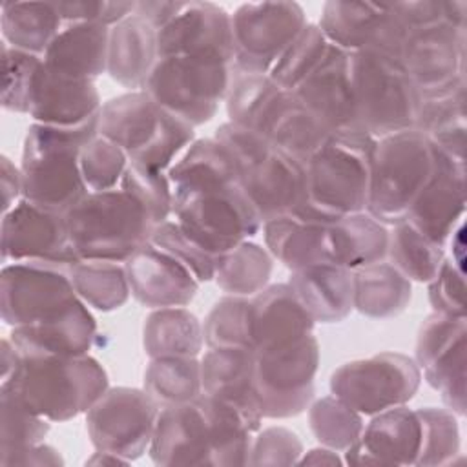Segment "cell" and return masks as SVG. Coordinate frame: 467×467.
Returning <instances> with one entry per match:
<instances>
[{"mask_svg":"<svg viewBox=\"0 0 467 467\" xmlns=\"http://www.w3.org/2000/svg\"><path fill=\"white\" fill-rule=\"evenodd\" d=\"M171 219L212 257L255 237L263 221L239 184L195 193L175 202Z\"/></svg>","mask_w":467,"mask_h":467,"instance_id":"13","label":"cell"},{"mask_svg":"<svg viewBox=\"0 0 467 467\" xmlns=\"http://www.w3.org/2000/svg\"><path fill=\"white\" fill-rule=\"evenodd\" d=\"M97 337V319L84 301L35 325L11 328L9 339L22 356H84Z\"/></svg>","mask_w":467,"mask_h":467,"instance_id":"29","label":"cell"},{"mask_svg":"<svg viewBox=\"0 0 467 467\" xmlns=\"http://www.w3.org/2000/svg\"><path fill=\"white\" fill-rule=\"evenodd\" d=\"M421 449V420L418 409L400 405L370 416L359 440L347 449L348 465H416Z\"/></svg>","mask_w":467,"mask_h":467,"instance_id":"24","label":"cell"},{"mask_svg":"<svg viewBox=\"0 0 467 467\" xmlns=\"http://www.w3.org/2000/svg\"><path fill=\"white\" fill-rule=\"evenodd\" d=\"M239 186L263 223L292 215L305 197V166L285 151L272 148L241 173Z\"/></svg>","mask_w":467,"mask_h":467,"instance_id":"25","label":"cell"},{"mask_svg":"<svg viewBox=\"0 0 467 467\" xmlns=\"http://www.w3.org/2000/svg\"><path fill=\"white\" fill-rule=\"evenodd\" d=\"M376 139L361 133H336L305 162V197L299 219L332 224L367 212L372 151Z\"/></svg>","mask_w":467,"mask_h":467,"instance_id":"2","label":"cell"},{"mask_svg":"<svg viewBox=\"0 0 467 467\" xmlns=\"http://www.w3.org/2000/svg\"><path fill=\"white\" fill-rule=\"evenodd\" d=\"M427 285L432 312L465 317V270L451 261L447 254L438 274Z\"/></svg>","mask_w":467,"mask_h":467,"instance_id":"56","label":"cell"},{"mask_svg":"<svg viewBox=\"0 0 467 467\" xmlns=\"http://www.w3.org/2000/svg\"><path fill=\"white\" fill-rule=\"evenodd\" d=\"M394 11L401 22L410 29L429 27L445 22V2L443 0H412V2H394Z\"/></svg>","mask_w":467,"mask_h":467,"instance_id":"58","label":"cell"},{"mask_svg":"<svg viewBox=\"0 0 467 467\" xmlns=\"http://www.w3.org/2000/svg\"><path fill=\"white\" fill-rule=\"evenodd\" d=\"M73 265L57 261L7 263L0 272V316L16 328L53 319L77 301L71 281Z\"/></svg>","mask_w":467,"mask_h":467,"instance_id":"11","label":"cell"},{"mask_svg":"<svg viewBox=\"0 0 467 467\" xmlns=\"http://www.w3.org/2000/svg\"><path fill=\"white\" fill-rule=\"evenodd\" d=\"M254 365L255 352L250 348H208L201 358L202 392L265 420L255 394Z\"/></svg>","mask_w":467,"mask_h":467,"instance_id":"34","label":"cell"},{"mask_svg":"<svg viewBox=\"0 0 467 467\" xmlns=\"http://www.w3.org/2000/svg\"><path fill=\"white\" fill-rule=\"evenodd\" d=\"M99 117L77 128L36 122L27 128L20 159L22 199L66 215L89 193L80 173V151L99 135Z\"/></svg>","mask_w":467,"mask_h":467,"instance_id":"4","label":"cell"},{"mask_svg":"<svg viewBox=\"0 0 467 467\" xmlns=\"http://www.w3.org/2000/svg\"><path fill=\"white\" fill-rule=\"evenodd\" d=\"M421 370L414 358L379 352L343 363L330 374V394L361 416H376L407 405L418 392Z\"/></svg>","mask_w":467,"mask_h":467,"instance_id":"10","label":"cell"},{"mask_svg":"<svg viewBox=\"0 0 467 467\" xmlns=\"http://www.w3.org/2000/svg\"><path fill=\"white\" fill-rule=\"evenodd\" d=\"M126 463H130V462L124 460L122 456H117V454L106 452V451H95L86 460V465H126Z\"/></svg>","mask_w":467,"mask_h":467,"instance_id":"64","label":"cell"},{"mask_svg":"<svg viewBox=\"0 0 467 467\" xmlns=\"http://www.w3.org/2000/svg\"><path fill=\"white\" fill-rule=\"evenodd\" d=\"M389 226L367 212L327 226V263L356 270L387 259Z\"/></svg>","mask_w":467,"mask_h":467,"instance_id":"35","label":"cell"},{"mask_svg":"<svg viewBox=\"0 0 467 467\" xmlns=\"http://www.w3.org/2000/svg\"><path fill=\"white\" fill-rule=\"evenodd\" d=\"M157 51L159 58L217 55L234 66L230 13L213 2H184L181 13L157 31Z\"/></svg>","mask_w":467,"mask_h":467,"instance_id":"22","label":"cell"},{"mask_svg":"<svg viewBox=\"0 0 467 467\" xmlns=\"http://www.w3.org/2000/svg\"><path fill=\"white\" fill-rule=\"evenodd\" d=\"M119 188L128 192L146 210L153 226L171 219L173 192L166 171L130 161Z\"/></svg>","mask_w":467,"mask_h":467,"instance_id":"49","label":"cell"},{"mask_svg":"<svg viewBox=\"0 0 467 467\" xmlns=\"http://www.w3.org/2000/svg\"><path fill=\"white\" fill-rule=\"evenodd\" d=\"M53 4L64 24H100L106 27H113L135 9L133 0H58Z\"/></svg>","mask_w":467,"mask_h":467,"instance_id":"57","label":"cell"},{"mask_svg":"<svg viewBox=\"0 0 467 467\" xmlns=\"http://www.w3.org/2000/svg\"><path fill=\"white\" fill-rule=\"evenodd\" d=\"M130 157L115 142L97 135L80 151V173L88 192L119 188Z\"/></svg>","mask_w":467,"mask_h":467,"instance_id":"52","label":"cell"},{"mask_svg":"<svg viewBox=\"0 0 467 467\" xmlns=\"http://www.w3.org/2000/svg\"><path fill=\"white\" fill-rule=\"evenodd\" d=\"M22 354L18 348L11 343L9 337H4L0 343V363H2V381H5L20 365Z\"/></svg>","mask_w":467,"mask_h":467,"instance_id":"63","label":"cell"},{"mask_svg":"<svg viewBox=\"0 0 467 467\" xmlns=\"http://www.w3.org/2000/svg\"><path fill=\"white\" fill-rule=\"evenodd\" d=\"M71 281L80 301L99 312H113L126 305L131 296L124 263L77 261Z\"/></svg>","mask_w":467,"mask_h":467,"instance_id":"42","label":"cell"},{"mask_svg":"<svg viewBox=\"0 0 467 467\" xmlns=\"http://www.w3.org/2000/svg\"><path fill=\"white\" fill-rule=\"evenodd\" d=\"M354 310L372 319L400 316L410 303L412 281H409L387 259L352 270Z\"/></svg>","mask_w":467,"mask_h":467,"instance_id":"38","label":"cell"},{"mask_svg":"<svg viewBox=\"0 0 467 467\" xmlns=\"http://www.w3.org/2000/svg\"><path fill=\"white\" fill-rule=\"evenodd\" d=\"M161 407L135 387H109L86 412V431L95 451L131 462L148 452Z\"/></svg>","mask_w":467,"mask_h":467,"instance_id":"15","label":"cell"},{"mask_svg":"<svg viewBox=\"0 0 467 467\" xmlns=\"http://www.w3.org/2000/svg\"><path fill=\"white\" fill-rule=\"evenodd\" d=\"M166 173L173 192V206L195 193L239 184L234 159L213 137L195 139Z\"/></svg>","mask_w":467,"mask_h":467,"instance_id":"30","label":"cell"},{"mask_svg":"<svg viewBox=\"0 0 467 467\" xmlns=\"http://www.w3.org/2000/svg\"><path fill=\"white\" fill-rule=\"evenodd\" d=\"M234 69L270 73L308 24L297 2H248L232 15Z\"/></svg>","mask_w":467,"mask_h":467,"instance_id":"14","label":"cell"},{"mask_svg":"<svg viewBox=\"0 0 467 467\" xmlns=\"http://www.w3.org/2000/svg\"><path fill=\"white\" fill-rule=\"evenodd\" d=\"M418 414L421 420V449L416 465H451L460 454L458 416L438 407H421Z\"/></svg>","mask_w":467,"mask_h":467,"instance_id":"48","label":"cell"},{"mask_svg":"<svg viewBox=\"0 0 467 467\" xmlns=\"http://www.w3.org/2000/svg\"><path fill=\"white\" fill-rule=\"evenodd\" d=\"M202 334L206 348L237 347L254 350L250 297H221L204 317Z\"/></svg>","mask_w":467,"mask_h":467,"instance_id":"46","label":"cell"},{"mask_svg":"<svg viewBox=\"0 0 467 467\" xmlns=\"http://www.w3.org/2000/svg\"><path fill=\"white\" fill-rule=\"evenodd\" d=\"M100 108L102 100L95 82L57 75L42 62L27 113L33 122L77 128L97 119Z\"/></svg>","mask_w":467,"mask_h":467,"instance_id":"27","label":"cell"},{"mask_svg":"<svg viewBox=\"0 0 467 467\" xmlns=\"http://www.w3.org/2000/svg\"><path fill=\"white\" fill-rule=\"evenodd\" d=\"M2 263L80 261L69 244L66 215L20 199L2 213L0 223Z\"/></svg>","mask_w":467,"mask_h":467,"instance_id":"19","label":"cell"},{"mask_svg":"<svg viewBox=\"0 0 467 467\" xmlns=\"http://www.w3.org/2000/svg\"><path fill=\"white\" fill-rule=\"evenodd\" d=\"M434 150V173L410 206L405 221L445 248L454 228L463 221L467 208L465 162L445 155L438 148Z\"/></svg>","mask_w":467,"mask_h":467,"instance_id":"20","label":"cell"},{"mask_svg":"<svg viewBox=\"0 0 467 467\" xmlns=\"http://www.w3.org/2000/svg\"><path fill=\"white\" fill-rule=\"evenodd\" d=\"M286 283L316 323H339L354 310V274L345 266H306L294 270Z\"/></svg>","mask_w":467,"mask_h":467,"instance_id":"33","label":"cell"},{"mask_svg":"<svg viewBox=\"0 0 467 467\" xmlns=\"http://www.w3.org/2000/svg\"><path fill=\"white\" fill-rule=\"evenodd\" d=\"M299 465H341L345 463L341 458H339V452L337 451H332L328 447H316V449H310V451H303L299 462Z\"/></svg>","mask_w":467,"mask_h":467,"instance_id":"62","label":"cell"},{"mask_svg":"<svg viewBox=\"0 0 467 467\" xmlns=\"http://www.w3.org/2000/svg\"><path fill=\"white\" fill-rule=\"evenodd\" d=\"M465 58L467 29L440 22L410 31L400 62L421 99H427L465 82Z\"/></svg>","mask_w":467,"mask_h":467,"instance_id":"18","label":"cell"},{"mask_svg":"<svg viewBox=\"0 0 467 467\" xmlns=\"http://www.w3.org/2000/svg\"><path fill=\"white\" fill-rule=\"evenodd\" d=\"M49 420L26 409L15 396L0 389V449H15L44 441Z\"/></svg>","mask_w":467,"mask_h":467,"instance_id":"54","label":"cell"},{"mask_svg":"<svg viewBox=\"0 0 467 467\" xmlns=\"http://www.w3.org/2000/svg\"><path fill=\"white\" fill-rule=\"evenodd\" d=\"M109 27L100 24H64L60 33L44 53V64L49 71L91 80L108 73Z\"/></svg>","mask_w":467,"mask_h":467,"instance_id":"32","label":"cell"},{"mask_svg":"<svg viewBox=\"0 0 467 467\" xmlns=\"http://www.w3.org/2000/svg\"><path fill=\"white\" fill-rule=\"evenodd\" d=\"M414 361L421 370V379L440 392L445 409L463 418L467 379L465 317L436 312L427 316L416 337Z\"/></svg>","mask_w":467,"mask_h":467,"instance_id":"16","label":"cell"},{"mask_svg":"<svg viewBox=\"0 0 467 467\" xmlns=\"http://www.w3.org/2000/svg\"><path fill=\"white\" fill-rule=\"evenodd\" d=\"M301 454L303 443L290 429H259L252 440L248 465H296Z\"/></svg>","mask_w":467,"mask_h":467,"instance_id":"55","label":"cell"},{"mask_svg":"<svg viewBox=\"0 0 467 467\" xmlns=\"http://www.w3.org/2000/svg\"><path fill=\"white\" fill-rule=\"evenodd\" d=\"M254 352L292 345L314 332L316 321L288 283H274L250 297Z\"/></svg>","mask_w":467,"mask_h":467,"instance_id":"28","label":"cell"},{"mask_svg":"<svg viewBox=\"0 0 467 467\" xmlns=\"http://www.w3.org/2000/svg\"><path fill=\"white\" fill-rule=\"evenodd\" d=\"M42 57L2 44V108L11 113H29Z\"/></svg>","mask_w":467,"mask_h":467,"instance_id":"50","label":"cell"},{"mask_svg":"<svg viewBox=\"0 0 467 467\" xmlns=\"http://www.w3.org/2000/svg\"><path fill=\"white\" fill-rule=\"evenodd\" d=\"M204 347L202 323L186 306L157 308L142 327V348L153 358H199Z\"/></svg>","mask_w":467,"mask_h":467,"instance_id":"39","label":"cell"},{"mask_svg":"<svg viewBox=\"0 0 467 467\" xmlns=\"http://www.w3.org/2000/svg\"><path fill=\"white\" fill-rule=\"evenodd\" d=\"M124 268L131 296L151 310L188 306L201 286L181 261L150 241L124 263Z\"/></svg>","mask_w":467,"mask_h":467,"instance_id":"23","label":"cell"},{"mask_svg":"<svg viewBox=\"0 0 467 467\" xmlns=\"http://www.w3.org/2000/svg\"><path fill=\"white\" fill-rule=\"evenodd\" d=\"M69 244L78 259L126 263L150 241L153 223L122 188L89 192L67 213Z\"/></svg>","mask_w":467,"mask_h":467,"instance_id":"6","label":"cell"},{"mask_svg":"<svg viewBox=\"0 0 467 467\" xmlns=\"http://www.w3.org/2000/svg\"><path fill=\"white\" fill-rule=\"evenodd\" d=\"M465 100L467 80L451 91L421 99L414 122V130L423 133L434 148L460 162H465Z\"/></svg>","mask_w":467,"mask_h":467,"instance_id":"37","label":"cell"},{"mask_svg":"<svg viewBox=\"0 0 467 467\" xmlns=\"http://www.w3.org/2000/svg\"><path fill=\"white\" fill-rule=\"evenodd\" d=\"M0 389L49 421H67L86 414L109 389V381L106 368L89 354L22 356Z\"/></svg>","mask_w":467,"mask_h":467,"instance_id":"3","label":"cell"},{"mask_svg":"<svg viewBox=\"0 0 467 467\" xmlns=\"http://www.w3.org/2000/svg\"><path fill=\"white\" fill-rule=\"evenodd\" d=\"M319 343L314 334L272 350L255 352L254 383L265 420H286L314 401Z\"/></svg>","mask_w":467,"mask_h":467,"instance_id":"12","label":"cell"},{"mask_svg":"<svg viewBox=\"0 0 467 467\" xmlns=\"http://www.w3.org/2000/svg\"><path fill=\"white\" fill-rule=\"evenodd\" d=\"M0 465H4V467L64 465V458L60 456V452L55 447L40 441V443L15 447V449H0Z\"/></svg>","mask_w":467,"mask_h":467,"instance_id":"59","label":"cell"},{"mask_svg":"<svg viewBox=\"0 0 467 467\" xmlns=\"http://www.w3.org/2000/svg\"><path fill=\"white\" fill-rule=\"evenodd\" d=\"M182 7H184V2H179V0H140V2H135L133 13L159 31L168 22H171L181 13Z\"/></svg>","mask_w":467,"mask_h":467,"instance_id":"60","label":"cell"},{"mask_svg":"<svg viewBox=\"0 0 467 467\" xmlns=\"http://www.w3.org/2000/svg\"><path fill=\"white\" fill-rule=\"evenodd\" d=\"M272 270L270 252L250 239L215 259L213 281L226 296L252 297L270 285Z\"/></svg>","mask_w":467,"mask_h":467,"instance_id":"41","label":"cell"},{"mask_svg":"<svg viewBox=\"0 0 467 467\" xmlns=\"http://www.w3.org/2000/svg\"><path fill=\"white\" fill-rule=\"evenodd\" d=\"M445 248L418 232L409 221L390 226L387 261L409 281L429 283L445 259Z\"/></svg>","mask_w":467,"mask_h":467,"instance_id":"43","label":"cell"},{"mask_svg":"<svg viewBox=\"0 0 467 467\" xmlns=\"http://www.w3.org/2000/svg\"><path fill=\"white\" fill-rule=\"evenodd\" d=\"M263 420L241 407L199 394L159 412L148 454L155 465H248Z\"/></svg>","mask_w":467,"mask_h":467,"instance_id":"1","label":"cell"},{"mask_svg":"<svg viewBox=\"0 0 467 467\" xmlns=\"http://www.w3.org/2000/svg\"><path fill=\"white\" fill-rule=\"evenodd\" d=\"M350 80L359 131L379 139L414 128L421 95L400 60L378 51H354Z\"/></svg>","mask_w":467,"mask_h":467,"instance_id":"8","label":"cell"},{"mask_svg":"<svg viewBox=\"0 0 467 467\" xmlns=\"http://www.w3.org/2000/svg\"><path fill=\"white\" fill-rule=\"evenodd\" d=\"M232 71V62L217 55L162 57L142 91L164 111L197 128L210 122L224 102Z\"/></svg>","mask_w":467,"mask_h":467,"instance_id":"9","label":"cell"},{"mask_svg":"<svg viewBox=\"0 0 467 467\" xmlns=\"http://www.w3.org/2000/svg\"><path fill=\"white\" fill-rule=\"evenodd\" d=\"M317 26L330 44L348 53L378 51L396 60L410 35L392 4L330 0L325 2Z\"/></svg>","mask_w":467,"mask_h":467,"instance_id":"17","label":"cell"},{"mask_svg":"<svg viewBox=\"0 0 467 467\" xmlns=\"http://www.w3.org/2000/svg\"><path fill=\"white\" fill-rule=\"evenodd\" d=\"M99 135L122 148L131 162L168 171L195 140V128L140 89L102 102Z\"/></svg>","mask_w":467,"mask_h":467,"instance_id":"5","label":"cell"},{"mask_svg":"<svg viewBox=\"0 0 467 467\" xmlns=\"http://www.w3.org/2000/svg\"><path fill=\"white\" fill-rule=\"evenodd\" d=\"M142 383L161 409L188 403L202 394L201 359L153 358L144 370Z\"/></svg>","mask_w":467,"mask_h":467,"instance_id":"44","label":"cell"},{"mask_svg":"<svg viewBox=\"0 0 467 467\" xmlns=\"http://www.w3.org/2000/svg\"><path fill=\"white\" fill-rule=\"evenodd\" d=\"M64 27L53 2H4L0 29L4 42L15 49L44 57Z\"/></svg>","mask_w":467,"mask_h":467,"instance_id":"40","label":"cell"},{"mask_svg":"<svg viewBox=\"0 0 467 467\" xmlns=\"http://www.w3.org/2000/svg\"><path fill=\"white\" fill-rule=\"evenodd\" d=\"M330 42L317 24H306L283 57L270 69V78L285 91H294L325 58Z\"/></svg>","mask_w":467,"mask_h":467,"instance_id":"47","label":"cell"},{"mask_svg":"<svg viewBox=\"0 0 467 467\" xmlns=\"http://www.w3.org/2000/svg\"><path fill=\"white\" fill-rule=\"evenodd\" d=\"M157 60V29L146 20L131 13L109 27L108 75L117 84L130 91L144 89Z\"/></svg>","mask_w":467,"mask_h":467,"instance_id":"31","label":"cell"},{"mask_svg":"<svg viewBox=\"0 0 467 467\" xmlns=\"http://www.w3.org/2000/svg\"><path fill=\"white\" fill-rule=\"evenodd\" d=\"M0 190H2V213L11 210L22 199V171L9 157L0 159Z\"/></svg>","mask_w":467,"mask_h":467,"instance_id":"61","label":"cell"},{"mask_svg":"<svg viewBox=\"0 0 467 467\" xmlns=\"http://www.w3.org/2000/svg\"><path fill=\"white\" fill-rule=\"evenodd\" d=\"M434 168L436 150L418 130L376 139L367 213L385 226L405 221Z\"/></svg>","mask_w":467,"mask_h":467,"instance_id":"7","label":"cell"},{"mask_svg":"<svg viewBox=\"0 0 467 467\" xmlns=\"http://www.w3.org/2000/svg\"><path fill=\"white\" fill-rule=\"evenodd\" d=\"M150 243L181 261L201 285L213 281L215 257L204 252L173 219L157 224L150 235Z\"/></svg>","mask_w":467,"mask_h":467,"instance_id":"53","label":"cell"},{"mask_svg":"<svg viewBox=\"0 0 467 467\" xmlns=\"http://www.w3.org/2000/svg\"><path fill=\"white\" fill-rule=\"evenodd\" d=\"M292 93L330 135L359 131L348 51L330 44L321 64Z\"/></svg>","mask_w":467,"mask_h":467,"instance_id":"21","label":"cell"},{"mask_svg":"<svg viewBox=\"0 0 467 467\" xmlns=\"http://www.w3.org/2000/svg\"><path fill=\"white\" fill-rule=\"evenodd\" d=\"M281 88L270 78L268 73L232 71L230 86L224 97L228 120L244 128H252L265 104Z\"/></svg>","mask_w":467,"mask_h":467,"instance_id":"51","label":"cell"},{"mask_svg":"<svg viewBox=\"0 0 467 467\" xmlns=\"http://www.w3.org/2000/svg\"><path fill=\"white\" fill-rule=\"evenodd\" d=\"M274 148L305 162L328 140L327 128L292 93L279 89L261 109L254 126Z\"/></svg>","mask_w":467,"mask_h":467,"instance_id":"26","label":"cell"},{"mask_svg":"<svg viewBox=\"0 0 467 467\" xmlns=\"http://www.w3.org/2000/svg\"><path fill=\"white\" fill-rule=\"evenodd\" d=\"M327 226L283 215L263 223L261 232L270 255L294 272L327 263Z\"/></svg>","mask_w":467,"mask_h":467,"instance_id":"36","label":"cell"},{"mask_svg":"<svg viewBox=\"0 0 467 467\" xmlns=\"http://www.w3.org/2000/svg\"><path fill=\"white\" fill-rule=\"evenodd\" d=\"M365 416L350 409L336 396H323L308 405L310 431L319 445L337 452L350 449L361 436Z\"/></svg>","mask_w":467,"mask_h":467,"instance_id":"45","label":"cell"}]
</instances>
